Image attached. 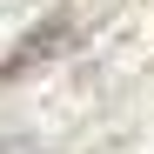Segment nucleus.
I'll list each match as a JSON object with an SVG mask.
<instances>
[{"label": "nucleus", "mask_w": 154, "mask_h": 154, "mask_svg": "<svg viewBox=\"0 0 154 154\" xmlns=\"http://www.w3.org/2000/svg\"><path fill=\"white\" fill-rule=\"evenodd\" d=\"M67 40H74V20L67 14H54V20H40V27L14 47L7 60H0V81H14V74H27V67H40V60H54V54H67Z\"/></svg>", "instance_id": "1"}, {"label": "nucleus", "mask_w": 154, "mask_h": 154, "mask_svg": "<svg viewBox=\"0 0 154 154\" xmlns=\"http://www.w3.org/2000/svg\"><path fill=\"white\" fill-rule=\"evenodd\" d=\"M0 154H40L34 141H7V147H0Z\"/></svg>", "instance_id": "2"}]
</instances>
